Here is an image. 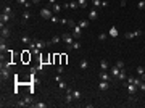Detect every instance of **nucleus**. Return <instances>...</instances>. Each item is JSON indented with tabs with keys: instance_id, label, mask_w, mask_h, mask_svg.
I'll use <instances>...</instances> for the list:
<instances>
[{
	"instance_id": "nucleus-1",
	"label": "nucleus",
	"mask_w": 145,
	"mask_h": 108,
	"mask_svg": "<svg viewBox=\"0 0 145 108\" xmlns=\"http://www.w3.org/2000/svg\"><path fill=\"white\" fill-rule=\"evenodd\" d=\"M0 36H2V39H8V37L11 36V31H10V28H8V26H5L3 23L0 24Z\"/></svg>"
},
{
	"instance_id": "nucleus-2",
	"label": "nucleus",
	"mask_w": 145,
	"mask_h": 108,
	"mask_svg": "<svg viewBox=\"0 0 145 108\" xmlns=\"http://www.w3.org/2000/svg\"><path fill=\"white\" fill-rule=\"evenodd\" d=\"M61 40H63V42L66 44L68 47H71L72 42H74V37H72V34H68V32H65V34L61 36Z\"/></svg>"
},
{
	"instance_id": "nucleus-3",
	"label": "nucleus",
	"mask_w": 145,
	"mask_h": 108,
	"mask_svg": "<svg viewBox=\"0 0 145 108\" xmlns=\"http://www.w3.org/2000/svg\"><path fill=\"white\" fill-rule=\"evenodd\" d=\"M40 16H42V18L44 19H50L52 18V16H53V11H52V10L50 8H45V6H44V8L42 10H40Z\"/></svg>"
},
{
	"instance_id": "nucleus-4",
	"label": "nucleus",
	"mask_w": 145,
	"mask_h": 108,
	"mask_svg": "<svg viewBox=\"0 0 145 108\" xmlns=\"http://www.w3.org/2000/svg\"><path fill=\"white\" fill-rule=\"evenodd\" d=\"M124 87L127 89V92H129V95H136V92L139 90V87L136 86V84H127V82H124Z\"/></svg>"
},
{
	"instance_id": "nucleus-5",
	"label": "nucleus",
	"mask_w": 145,
	"mask_h": 108,
	"mask_svg": "<svg viewBox=\"0 0 145 108\" xmlns=\"http://www.w3.org/2000/svg\"><path fill=\"white\" fill-rule=\"evenodd\" d=\"M81 34H82V28L79 24H74L72 26V37L74 39H81Z\"/></svg>"
},
{
	"instance_id": "nucleus-6",
	"label": "nucleus",
	"mask_w": 145,
	"mask_h": 108,
	"mask_svg": "<svg viewBox=\"0 0 145 108\" xmlns=\"http://www.w3.org/2000/svg\"><path fill=\"white\" fill-rule=\"evenodd\" d=\"M98 77H100V81H108V82H111V81L115 79V77H113V76H110V74L106 73V71H100Z\"/></svg>"
},
{
	"instance_id": "nucleus-7",
	"label": "nucleus",
	"mask_w": 145,
	"mask_h": 108,
	"mask_svg": "<svg viewBox=\"0 0 145 108\" xmlns=\"http://www.w3.org/2000/svg\"><path fill=\"white\" fill-rule=\"evenodd\" d=\"M139 36H142V31H134V32H126V34H124V37H126V39H132V37H139Z\"/></svg>"
},
{
	"instance_id": "nucleus-8",
	"label": "nucleus",
	"mask_w": 145,
	"mask_h": 108,
	"mask_svg": "<svg viewBox=\"0 0 145 108\" xmlns=\"http://www.w3.org/2000/svg\"><path fill=\"white\" fill-rule=\"evenodd\" d=\"M97 18H98V11H97L95 8H92L90 11H89V21H95Z\"/></svg>"
},
{
	"instance_id": "nucleus-9",
	"label": "nucleus",
	"mask_w": 145,
	"mask_h": 108,
	"mask_svg": "<svg viewBox=\"0 0 145 108\" xmlns=\"http://www.w3.org/2000/svg\"><path fill=\"white\" fill-rule=\"evenodd\" d=\"M0 76H2L3 81H6L10 77V69L8 68H2V69H0Z\"/></svg>"
},
{
	"instance_id": "nucleus-10",
	"label": "nucleus",
	"mask_w": 145,
	"mask_h": 108,
	"mask_svg": "<svg viewBox=\"0 0 145 108\" xmlns=\"http://www.w3.org/2000/svg\"><path fill=\"white\" fill-rule=\"evenodd\" d=\"M11 18H13V16L8 15V13H2V15H0V23H3V24H5V23H8Z\"/></svg>"
},
{
	"instance_id": "nucleus-11",
	"label": "nucleus",
	"mask_w": 145,
	"mask_h": 108,
	"mask_svg": "<svg viewBox=\"0 0 145 108\" xmlns=\"http://www.w3.org/2000/svg\"><path fill=\"white\" fill-rule=\"evenodd\" d=\"M63 6H65V8H71V10H76V8H79L77 2H66V3H63Z\"/></svg>"
},
{
	"instance_id": "nucleus-12",
	"label": "nucleus",
	"mask_w": 145,
	"mask_h": 108,
	"mask_svg": "<svg viewBox=\"0 0 145 108\" xmlns=\"http://www.w3.org/2000/svg\"><path fill=\"white\" fill-rule=\"evenodd\" d=\"M61 8H63V5H61V3H53V5H52V11L55 13V15H57V13H60L61 11Z\"/></svg>"
},
{
	"instance_id": "nucleus-13",
	"label": "nucleus",
	"mask_w": 145,
	"mask_h": 108,
	"mask_svg": "<svg viewBox=\"0 0 145 108\" xmlns=\"http://www.w3.org/2000/svg\"><path fill=\"white\" fill-rule=\"evenodd\" d=\"M108 87H110L108 81H100V84H98V89L100 90H108Z\"/></svg>"
},
{
	"instance_id": "nucleus-14",
	"label": "nucleus",
	"mask_w": 145,
	"mask_h": 108,
	"mask_svg": "<svg viewBox=\"0 0 145 108\" xmlns=\"http://www.w3.org/2000/svg\"><path fill=\"white\" fill-rule=\"evenodd\" d=\"M119 71H121V69H119L118 66L115 65V66H113V68H111V76H113V77H116V79H118V76H119Z\"/></svg>"
},
{
	"instance_id": "nucleus-15",
	"label": "nucleus",
	"mask_w": 145,
	"mask_h": 108,
	"mask_svg": "<svg viewBox=\"0 0 145 108\" xmlns=\"http://www.w3.org/2000/svg\"><path fill=\"white\" fill-rule=\"evenodd\" d=\"M79 66H81V69H87V68H89V61H87V58H82V60H81V63H79Z\"/></svg>"
},
{
	"instance_id": "nucleus-16",
	"label": "nucleus",
	"mask_w": 145,
	"mask_h": 108,
	"mask_svg": "<svg viewBox=\"0 0 145 108\" xmlns=\"http://www.w3.org/2000/svg\"><path fill=\"white\" fill-rule=\"evenodd\" d=\"M100 69H102V71H106V69H108V61H106V60H102V61H100Z\"/></svg>"
},
{
	"instance_id": "nucleus-17",
	"label": "nucleus",
	"mask_w": 145,
	"mask_h": 108,
	"mask_svg": "<svg viewBox=\"0 0 145 108\" xmlns=\"http://www.w3.org/2000/svg\"><path fill=\"white\" fill-rule=\"evenodd\" d=\"M70 49H72V50H79V49H81V42H79V40H74Z\"/></svg>"
},
{
	"instance_id": "nucleus-18",
	"label": "nucleus",
	"mask_w": 145,
	"mask_h": 108,
	"mask_svg": "<svg viewBox=\"0 0 145 108\" xmlns=\"http://www.w3.org/2000/svg\"><path fill=\"white\" fill-rule=\"evenodd\" d=\"M126 69H121V71H119V76H118V79L119 81H126Z\"/></svg>"
},
{
	"instance_id": "nucleus-19",
	"label": "nucleus",
	"mask_w": 145,
	"mask_h": 108,
	"mask_svg": "<svg viewBox=\"0 0 145 108\" xmlns=\"http://www.w3.org/2000/svg\"><path fill=\"white\" fill-rule=\"evenodd\" d=\"M6 50H8V49H6V44H5V39H2V44H0V52H6Z\"/></svg>"
},
{
	"instance_id": "nucleus-20",
	"label": "nucleus",
	"mask_w": 145,
	"mask_h": 108,
	"mask_svg": "<svg viewBox=\"0 0 145 108\" xmlns=\"http://www.w3.org/2000/svg\"><path fill=\"white\" fill-rule=\"evenodd\" d=\"M72 97H74V100H79L82 97V94L79 92V90H72Z\"/></svg>"
},
{
	"instance_id": "nucleus-21",
	"label": "nucleus",
	"mask_w": 145,
	"mask_h": 108,
	"mask_svg": "<svg viewBox=\"0 0 145 108\" xmlns=\"http://www.w3.org/2000/svg\"><path fill=\"white\" fill-rule=\"evenodd\" d=\"M77 24H79V26H81V28H82V29H85V28H89V21H85V19H82V21H79V23H77Z\"/></svg>"
},
{
	"instance_id": "nucleus-22",
	"label": "nucleus",
	"mask_w": 145,
	"mask_h": 108,
	"mask_svg": "<svg viewBox=\"0 0 145 108\" xmlns=\"http://www.w3.org/2000/svg\"><path fill=\"white\" fill-rule=\"evenodd\" d=\"M76 2H77V5L81 6V8H85V6H87V0H76Z\"/></svg>"
},
{
	"instance_id": "nucleus-23",
	"label": "nucleus",
	"mask_w": 145,
	"mask_h": 108,
	"mask_svg": "<svg viewBox=\"0 0 145 108\" xmlns=\"http://www.w3.org/2000/svg\"><path fill=\"white\" fill-rule=\"evenodd\" d=\"M136 71H137V74H139V76H142V74L145 73V68H144V66H137Z\"/></svg>"
},
{
	"instance_id": "nucleus-24",
	"label": "nucleus",
	"mask_w": 145,
	"mask_h": 108,
	"mask_svg": "<svg viewBox=\"0 0 145 108\" xmlns=\"http://www.w3.org/2000/svg\"><path fill=\"white\" fill-rule=\"evenodd\" d=\"M3 13H8V15H11V16H13V10H11V6H5V8H3Z\"/></svg>"
},
{
	"instance_id": "nucleus-25",
	"label": "nucleus",
	"mask_w": 145,
	"mask_h": 108,
	"mask_svg": "<svg viewBox=\"0 0 145 108\" xmlns=\"http://www.w3.org/2000/svg\"><path fill=\"white\" fill-rule=\"evenodd\" d=\"M92 3H94V8H98V6H102V0H92Z\"/></svg>"
},
{
	"instance_id": "nucleus-26",
	"label": "nucleus",
	"mask_w": 145,
	"mask_h": 108,
	"mask_svg": "<svg viewBox=\"0 0 145 108\" xmlns=\"http://www.w3.org/2000/svg\"><path fill=\"white\" fill-rule=\"evenodd\" d=\"M61 40V37H58V36H55V37H52V40H50V44H58Z\"/></svg>"
},
{
	"instance_id": "nucleus-27",
	"label": "nucleus",
	"mask_w": 145,
	"mask_h": 108,
	"mask_svg": "<svg viewBox=\"0 0 145 108\" xmlns=\"http://www.w3.org/2000/svg\"><path fill=\"white\" fill-rule=\"evenodd\" d=\"M140 82H142V79H140V76H139V77H134V82H132V84H136V86L139 87V86H140Z\"/></svg>"
},
{
	"instance_id": "nucleus-28",
	"label": "nucleus",
	"mask_w": 145,
	"mask_h": 108,
	"mask_svg": "<svg viewBox=\"0 0 145 108\" xmlns=\"http://www.w3.org/2000/svg\"><path fill=\"white\" fill-rule=\"evenodd\" d=\"M31 18V13L29 11H24L23 13V21H26V19H29Z\"/></svg>"
},
{
	"instance_id": "nucleus-29",
	"label": "nucleus",
	"mask_w": 145,
	"mask_h": 108,
	"mask_svg": "<svg viewBox=\"0 0 145 108\" xmlns=\"http://www.w3.org/2000/svg\"><path fill=\"white\" fill-rule=\"evenodd\" d=\"M32 107H36V108H45L47 103H32Z\"/></svg>"
},
{
	"instance_id": "nucleus-30",
	"label": "nucleus",
	"mask_w": 145,
	"mask_h": 108,
	"mask_svg": "<svg viewBox=\"0 0 145 108\" xmlns=\"http://www.w3.org/2000/svg\"><path fill=\"white\" fill-rule=\"evenodd\" d=\"M50 21H52V23H60V18H58L57 15H53V16L50 18Z\"/></svg>"
},
{
	"instance_id": "nucleus-31",
	"label": "nucleus",
	"mask_w": 145,
	"mask_h": 108,
	"mask_svg": "<svg viewBox=\"0 0 145 108\" xmlns=\"http://www.w3.org/2000/svg\"><path fill=\"white\" fill-rule=\"evenodd\" d=\"M16 105H18V107H21V108H23V107H27V103H26V100H19V102H18V103H16Z\"/></svg>"
},
{
	"instance_id": "nucleus-32",
	"label": "nucleus",
	"mask_w": 145,
	"mask_h": 108,
	"mask_svg": "<svg viewBox=\"0 0 145 108\" xmlns=\"http://www.w3.org/2000/svg\"><path fill=\"white\" fill-rule=\"evenodd\" d=\"M29 40H31V39H29L27 36H23V37H21V42H23V44H29Z\"/></svg>"
},
{
	"instance_id": "nucleus-33",
	"label": "nucleus",
	"mask_w": 145,
	"mask_h": 108,
	"mask_svg": "<svg viewBox=\"0 0 145 108\" xmlns=\"http://www.w3.org/2000/svg\"><path fill=\"white\" fill-rule=\"evenodd\" d=\"M116 66H118L119 69H124V61H121V60H118V63H116Z\"/></svg>"
},
{
	"instance_id": "nucleus-34",
	"label": "nucleus",
	"mask_w": 145,
	"mask_h": 108,
	"mask_svg": "<svg viewBox=\"0 0 145 108\" xmlns=\"http://www.w3.org/2000/svg\"><path fill=\"white\" fill-rule=\"evenodd\" d=\"M137 6H139V10H144V8H145V0H140Z\"/></svg>"
},
{
	"instance_id": "nucleus-35",
	"label": "nucleus",
	"mask_w": 145,
	"mask_h": 108,
	"mask_svg": "<svg viewBox=\"0 0 145 108\" xmlns=\"http://www.w3.org/2000/svg\"><path fill=\"white\" fill-rule=\"evenodd\" d=\"M58 86H60V89H66V82H63V81H60V82H58Z\"/></svg>"
},
{
	"instance_id": "nucleus-36",
	"label": "nucleus",
	"mask_w": 145,
	"mask_h": 108,
	"mask_svg": "<svg viewBox=\"0 0 145 108\" xmlns=\"http://www.w3.org/2000/svg\"><path fill=\"white\" fill-rule=\"evenodd\" d=\"M32 5H34V3H32V2H29V0H27V2L24 3V6H26V8H31V6H32Z\"/></svg>"
},
{
	"instance_id": "nucleus-37",
	"label": "nucleus",
	"mask_w": 145,
	"mask_h": 108,
	"mask_svg": "<svg viewBox=\"0 0 145 108\" xmlns=\"http://www.w3.org/2000/svg\"><path fill=\"white\" fill-rule=\"evenodd\" d=\"M105 39H106V34H103V32L98 34V40H105Z\"/></svg>"
},
{
	"instance_id": "nucleus-38",
	"label": "nucleus",
	"mask_w": 145,
	"mask_h": 108,
	"mask_svg": "<svg viewBox=\"0 0 145 108\" xmlns=\"http://www.w3.org/2000/svg\"><path fill=\"white\" fill-rule=\"evenodd\" d=\"M139 90H144V92H145V82H144V81L140 82V86H139Z\"/></svg>"
},
{
	"instance_id": "nucleus-39",
	"label": "nucleus",
	"mask_w": 145,
	"mask_h": 108,
	"mask_svg": "<svg viewBox=\"0 0 145 108\" xmlns=\"http://www.w3.org/2000/svg\"><path fill=\"white\" fill-rule=\"evenodd\" d=\"M57 71H58V74H61V73L65 71V68H63V66H58V68H57Z\"/></svg>"
},
{
	"instance_id": "nucleus-40",
	"label": "nucleus",
	"mask_w": 145,
	"mask_h": 108,
	"mask_svg": "<svg viewBox=\"0 0 145 108\" xmlns=\"http://www.w3.org/2000/svg\"><path fill=\"white\" fill-rule=\"evenodd\" d=\"M102 6H103V8H106V6H108V2H106V0H102Z\"/></svg>"
},
{
	"instance_id": "nucleus-41",
	"label": "nucleus",
	"mask_w": 145,
	"mask_h": 108,
	"mask_svg": "<svg viewBox=\"0 0 145 108\" xmlns=\"http://www.w3.org/2000/svg\"><path fill=\"white\" fill-rule=\"evenodd\" d=\"M68 21H70V19H65V18H61V19H60V23H61V24H66Z\"/></svg>"
},
{
	"instance_id": "nucleus-42",
	"label": "nucleus",
	"mask_w": 145,
	"mask_h": 108,
	"mask_svg": "<svg viewBox=\"0 0 145 108\" xmlns=\"http://www.w3.org/2000/svg\"><path fill=\"white\" fill-rule=\"evenodd\" d=\"M26 2H27V0H16V3H19V5H24Z\"/></svg>"
},
{
	"instance_id": "nucleus-43",
	"label": "nucleus",
	"mask_w": 145,
	"mask_h": 108,
	"mask_svg": "<svg viewBox=\"0 0 145 108\" xmlns=\"http://www.w3.org/2000/svg\"><path fill=\"white\" fill-rule=\"evenodd\" d=\"M44 68H45V66H44V63H42V65H39V66H37V69H39V71H44Z\"/></svg>"
},
{
	"instance_id": "nucleus-44",
	"label": "nucleus",
	"mask_w": 145,
	"mask_h": 108,
	"mask_svg": "<svg viewBox=\"0 0 145 108\" xmlns=\"http://www.w3.org/2000/svg\"><path fill=\"white\" fill-rule=\"evenodd\" d=\"M55 81H57V82H60V81H61V76H60V74H58V76H55Z\"/></svg>"
},
{
	"instance_id": "nucleus-45",
	"label": "nucleus",
	"mask_w": 145,
	"mask_h": 108,
	"mask_svg": "<svg viewBox=\"0 0 145 108\" xmlns=\"http://www.w3.org/2000/svg\"><path fill=\"white\" fill-rule=\"evenodd\" d=\"M126 3H127V0H121V6H126Z\"/></svg>"
},
{
	"instance_id": "nucleus-46",
	"label": "nucleus",
	"mask_w": 145,
	"mask_h": 108,
	"mask_svg": "<svg viewBox=\"0 0 145 108\" xmlns=\"http://www.w3.org/2000/svg\"><path fill=\"white\" fill-rule=\"evenodd\" d=\"M48 3H50V5H53V3H57V0H48Z\"/></svg>"
},
{
	"instance_id": "nucleus-47",
	"label": "nucleus",
	"mask_w": 145,
	"mask_h": 108,
	"mask_svg": "<svg viewBox=\"0 0 145 108\" xmlns=\"http://www.w3.org/2000/svg\"><path fill=\"white\" fill-rule=\"evenodd\" d=\"M31 2H32V3H34V5H36V3H39V2H40V0H31Z\"/></svg>"
},
{
	"instance_id": "nucleus-48",
	"label": "nucleus",
	"mask_w": 145,
	"mask_h": 108,
	"mask_svg": "<svg viewBox=\"0 0 145 108\" xmlns=\"http://www.w3.org/2000/svg\"><path fill=\"white\" fill-rule=\"evenodd\" d=\"M66 2H70V0H66Z\"/></svg>"
}]
</instances>
